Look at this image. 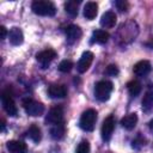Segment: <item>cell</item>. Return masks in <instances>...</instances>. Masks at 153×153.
<instances>
[{
	"label": "cell",
	"mask_w": 153,
	"mask_h": 153,
	"mask_svg": "<svg viewBox=\"0 0 153 153\" xmlns=\"http://www.w3.org/2000/svg\"><path fill=\"white\" fill-rule=\"evenodd\" d=\"M31 10L33 13L38 16H44V17H53L56 13V7L51 1L47 0H36L31 5Z\"/></svg>",
	"instance_id": "cell-1"
},
{
	"label": "cell",
	"mask_w": 153,
	"mask_h": 153,
	"mask_svg": "<svg viewBox=\"0 0 153 153\" xmlns=\"http://www.w3.org/2000/svg\"><path fill=\"white\" fill-rule=\"evenodd\" d=\"M114 85L111 81L109 80H100L94 86V96L100 102H105L110 98V94L112 92Z\"/></svg>",
	"instance_id": "cell-2"
},
{
	"label": "cell",
	"mask_w": 153,
	"mask_h": 153,
	"mask_svg": "<svg viewBox=\"0 0 153 153\" xmlns=\"http://www.w3.org/2000/svg\"><path fill=\"white\" fill-rule=\"evenodd\" d=\"M96 121H97V111L94 109H87L86 111L82 112L80 117L79 127L85 131H92L94 129Z\"/></svg>",
	"instance_id": "cell-3"
},
{
	"label": "cell",
	"mask_w": 153,
	"mask_h": 153,
	"mask_svg": "<svg viewBox=\"0 0 153 153\" xmlns=\"http://www.w3.org/2000/svg\"><path fill=\"white\" fill-rule=\"evenodd\" d=\"M23 106H24V110L27 115L30 116H39L43 114L44 111V105L37 100H33L31 98H27V99H24L23 102Z\"/></svg>",
	"instance_id": "cell-4"
},
{
	"label": "cell",
	"mask_w": 153,
	"mask_h": 153,
	"mask_svg": "<svg viewBox=\"0 0 153 153\" xmlns=\"http://www.w3.org/2000/svg\"><path fill=\"white\" fill-rule=\"evenodd\" d=\"M1 103H2V106L5 109V111L10 115V116H17L18 115V109H17V105L11 96V93L8 91H4L2 94H1Z\"/></svg>",
	"instance_id": "cell-5"
},
{
	"label": "cell",
	"mask_w": 153,
	"mask_h": 153,
	"mask_svg": "<svg viewBox=\"0 0 153 153\" xmlns=\"http://www.w3.org/2000/svg\"><path fill=\"white\" fill-rule=\"evenodd\" d=\"M61 122H63V108L61 105H56L49 110L45 117V123L54 126Z\"/></svg>",
	"instance_id": "cell-6"
},
{
	"label": "cell",
	"mask_w": 153,
	"mask_h": 153,
	"mask_svg": "<svg viewBox=\"0 0 153 153\" xmlns=\"http://www.w3.org/2000/svg\"><path fill=\"white\" fill-rule=\"evenodd\" d=\"M114 129H115V117L112 115H109L102 124V139L104 141H109L111 139Z\"/></svg>",
	"instance_id": "cell-7"
},
{
	"label": "cell",
	"mask_w": 153,
	"mask_h": 153,
	"mask_svg": "<svg viewBox=\"0 0 153 153\" xmlns=\"http://www.w3.org/2000/svg\"><path fill=\"white\" fill-rule=\"evenodd\" d=\"M56 57V51L53 50V49H45V50H42L39 51L37 55H36V59L37 61L41 63L42 68H47L50 62Z\"/></svg>",
	"instance_id": "cell-8"
},
{
	"label": "cell",
	"mask_w": 153,
	"mask_h": 153,
	"mask_svg": "<svg viewBox=\"0 0 153 153\" xmlns=\"http://www.w3.org/2000/svg\"><path fill=\"white\" fill-rule=\"evenodd\" d=\"M65 33H66V39H67V43L68 44H73L75 43L76 41L80 39L81 35H82V31L79 26L76 25H68L66 29H65Z\"/></svg>",
	"instance_id": "cell-9"
},
{
	"label": "cell",
	"mask_w": 153,
	"mask_h": 153,
	"mask_svg": "<svg viewBox=\"0 0 153 153\" xmlns=\"http://www.w3.org/2000/svg\"><path fill=\"white\" fill-rule=\"evenodd\" d=\"M92 61H93V54L91 51H84L79 62H78V65H76L78 72L79 73H85L88 69V67L91 66Z\"/></svg>",
	"instance_id": "cell-10"
},
{
	"label": "cell",
	"mask_w": 153,
	"mask_h": 153,
	"mask_svg": "<svg viewBox=\"0 0 153 153\" xmlns=\"http://www.w3.org/2000/svg\"><path fill=\"white\" fill-rule=\"evenodd\" d=\"M152 69V66H151V62L147 61V60H141L139 62H136L133 67V72L135 75L137 76H145L147 75Z\"/></svg>",
	"instance_id": "cell-11"
},
{
	"label": "cell",
	"mask_w": 153,
	"mask_h": 153,
	"mask_svg": "<svg viewBox=\"0 0 153 153\" xmlns=\"http://www.w3.org/2000/svg\"><path fill=\"white\" fill-rule=\"evenodd\" d=\"M116 20H117V17L115 14V12L112 11H106L102 18H100V25L105 29H110V27H114L115 24H116Z\"/></svg>",
	"instance_id": "cell-12"
},
{
	"label": "cell",
	"mask_w": 153,
	"mask_h": 153,
	"mask_svg": "<svg viewBox=\"0 0 153 153\" xmlns=\"http://www.w3.org/2000/svg\"><path fill=\"white\" fill-rule=\"evenodd\" d=\"M6 147L10 152L12 153H26L27 152V147L26 143H24L23 141H17V140H11L6 143Z\"/></svg>",
	"instance_id": "cell-13"
},
{
	"label": "cell",
	"mask_w": 153,
	"mask_h": 153,
	"mask_svg": "<svg viewBox=\"0 0 153 153\" xmlns=\"http://www.w3.org/2000/svg\"><path fill=\"white\" fill-rule=\"evenodd\" d=\"M8 38H10L11 44H13V45H19V44L23 43V39H24L23 31H22L19 27H12V29L8 31Z\"/></svg>",
	"instance_id": "cell-14"
},
{
	"label": "cell",
	"mask_w": 153,
	"mask_h": 153,
	"mask_svg": "<svg viewBox=\"0 0 153 153\" xmlns=\"http://www.w3.org/2000/svg\"><path fill=\"white\" fill-rule=\"evenodd\" d=\"M48 94L51 98H65L67 96V88L63 85H51L48 88Z\"/></svg>",
	"instance_id": "cell-15"
},
{
	"label": "cell",
	"mask_w": 153,
	"mask_h": 153,
	"mask_svg": "<svg viewBox=\"0 0 153 153\" xmlns=\"http://www.w3.org/2000/svg\"><path fill=\"white\" fill-rule=\"evenodd\" d=\"M98 12V5L93 1H88L86 2V5L84 6V17L87 20H92L96 18Z\"/></svg>",
	"instance_id": "cell-16"
},
{
	"label": "cell",
	"mask_w": 153,
	"mask_h": 153,
	"mask_svg": "<svg viewBox=\"0 0 153 153\" xmlns=\"http://www.w3.org/2000/svg\"><path fill=\"white\" fill-rule=\"evenodd\" d=\"M136 123H137V115L136 114H128L121 120V126L127 130L134 129Z\"/></svg>",
	"instance_id": "cell-17"
},
{
	"label": "cell",
	"mask_w": 153,
	"mask_h": 153,
	"mask_svg": "<svg viewBox=\"0 0 153 153\" xmlns=\"http://www.w3.org/2000/svg\"><path fill=\"white\" fill-rule=\"evenodd\" d=\"M110 38V35L109 32H106L105 30H102V29H98V30H94L92 32V42L94 43H99V44H105Z\"/></svg>",
	"instance_id": "cell-18"
},
{
	"label": "cell",
	"mask_w": 153,
	"mask_h": 153,
	"mask_svg": "<svg viewBox=\"0 0 153 153\" xmlns=\"http://www.w3.org/2000/svg\"><path fill=\"white\" fill-rule=\"evenodd\" d=\"M66 133V128H65V123L61 122V123H57V124H54L51 126L50 128V136L54 139V140H60L63 137Z\"/></svg>",
	"instance_id": "cell-19"
},
{
	"label": "cell",
	"mask_w": 153,
	"mask_h": 153,
	"mask_svg": "<svg viewBox=\"0 0 153 153\" xmlns=\"http://www.w3.org/2000/svg\"><path fill=\"white\" fill-rule=\"evenodd\" d=\"M142 110L145 112L153 110V91H148L145 93L142 98Z\"/></svg>",
	"instance_id": "cell-20"
},
{
	"label": "cell",
	"mask_w": 153,
	"mask_h": 153,
	"mask_svg": "<svg viewBox=\"0 0 153 153\" xmlns=\"http://www.w3.org/2000/svg\"><path fill=\"white\" fill-rule=\"evenodd\" d=\"M79 4L80 1L78 0H69L65 4V10L68 14H71L72 17H75L78 16V8H79Z\"/></svg>",
	"instance_id": "cell-21"
},
{
	"label": "cell",
	"mask_w": 153,
	"mask_h": 153,
	"mask_svg": "<svg viewBox=\"0 0 153 153\" xmlns=\"http://www.w3.org/2000/svg\"><path fill=\"white\" fill-rule=\"evenodd\" d=\"M27 136L33 141V142H39L41 141V137H42V134H41V129L38 128V126L36 124H32L29 130H27Z\"/></svg>",
	"instance_id": "cell-22"
},
{
	"label": "cell",
	"mask_w": 153,
	"mask_h": 153,
	"mask_svg": "<svg viewBox=\"0 0 153 153\" xmlns=\"http://www.w3.org/2000/svg\"><path fill=\"white\" fill-rule=\"evenodd\" d=\"M127 88H128V92L131 97H136L140 92H141V84L137 81V80H131L127 84Z\"/></svg>",
	"instance_id": "cell-23"
},
{
	"label": "cell",
	"mask_w": 153,
	"mask_h": 153,
	"mask_svg": "<svg viewBox=\"0 0 153 153\" xmlns=\"http://www.w3.org/2000/svg\"><path fill=\"white\" fill-rule=\"evenodd\" d=\"M73 68V62L71 60H63L59 65V71L62 73H68Z\"/></svg>",
	"instance_id": "cell-24"
},
{
	"label": "cell",
	"mask_w": 153,
	"mask_h": 153,
	"mask_svg": "<svg viewBox=\"0 0 153 153\" xmlns=\"http://www.w3.org/2000/svg\"><path fill=\"white\" fill-rule=\"evenodd\" d=\"M90 143H88V141L87 140H82L79 145H78V147H76V149H75V153H90Z\"/></svg>",
	"instance_id": "cell-25"
},
{
	"label": "cell",
	"mask_w": 153,
	"mask_h": 153,
	"mask_svg": "<svg viewBox=\"0 0 153 153\" xmlns=\"http://www.w3.org/2000/svg\"><path fill=\"white\" fill-rule=\"evenodd\" d=\"M105 73H106L108 75H111V76H116V75L118 74V68H117V66H116V65H109V66L106 67V71H105Z\"/></svg>",
	"instance_id": "cell-26"
},
{
	"label": "cell",
	"mask_w": 153,
	"mask_h": 153,
	"mask_svg": "<svg viewBox=\"0 0 153 153\" xmlns=\"http://www.w3.org/2000/svg\"><path fill=\"white\" fill-rule=\"evenodd\" d=\"M115 5L121 12H124L128 8V2H126V1H115Z\"/></svg>",
	"instance_id": "cell-27"
},
{
	"label": "cell",
	"mask_w": 153,
	"mask_h": 153,
	"mask_svg": "<svg viewBox=\"0 0 153 153\" xmlns=\"http://www.w3.org/2000/svg\"><path fill=\"white\" fill-rule=\"evenodd\" d=\"M7 35H8V32H7L6 27L5 26H0V38L1 39H5Z\"/></svg>",
	"instance_id": "cell-28"
},
{
	"label": "cell",
	"mask_w": 153,
	"mask_h": 153,
	"mask_svg": "<svg viewBox=\"0 0 153 153\" xmlns=\"http://www.w3.org/2000/svg\"><path fill=\"white\" fill-rule=\"evenodd\" d=\"M148 127H149V130H151V133L153 134V118L149 121V123H148Z\"/></svg>",
	"instance_id": "cell-29"
},
{
	"label": "cell",
	"mask_w": 153,
	"mask_h": 153,
	"mask_svg": "<svg viewBox=\"0 0 153 153\" xmlns=\"http://www.w3.org/2000/svg\"><path fill=\"white\" fill-rule=\"evenodd\" d=\"M5 130V120H1V131Z\"/></svg>",
	"instance_id": "cell-30"
}]
</instances>
